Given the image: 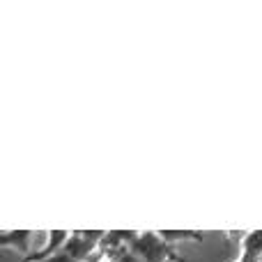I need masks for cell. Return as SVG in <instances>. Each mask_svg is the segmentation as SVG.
<instances>
[{
  "instance_id": "277c9868",
  "label": "cell",
  "mask_w": 262,
  "mask_h": 262,
  "mask_svg": "<svg viewBox=\"0 0 262 262\" xmlns=\"http://www.w3.org/2000/svg\"><path fill=\"white\" fill-rule=\"evenodd\" d=\"M239 258L246 262H260L262 260V228L260 230H249L242 237Z\"/></svg>"
},
{
  "instance_id": "5b68a950",
  "label": "cell",
  "mask_w": 262,
  "mask_h": 262,
  "mask_svg": "<svg viewBox=\"0 0 262 262\" xmlns=\"http://www.w3.org/2000/svg\"><path fill=\"white\" fill-rule=\"evenodd\" d=\"M32 235H35L32 230H3L0 232V244L12 246V249L21 251L23 255H30L28 253V246H30Z\"/></svg>"
},
{
  "instance_id": "6da1fadb",
  "label": "cell",
  "mask_w": 262,
  "mask_h": 262,
  "mask_svg": "<svg viewBox=\"0 0 262 262\" xmlns=\"http://www.w3.org/2000/svg\"><path fill=\"white\" fill-rule=\"evenodd\" d=\"M129 249L140 262H186L177 255L170 242L159 235V230H131Z\"/></svg>"
},
{
  "instance_id": "52a82bcc",
  "label": "cell",
  "mask_w": 262,
  "mask_h": 262,
  "mask_svg": "<svg viewBox=\"0 0 262 262\" xmlns=\"http://www.w3.org/2000/svg\"><path fill=\"white\" fill-rule=\"evenodd\" d=\"M118 262H140V260H138V258H136V255H134V253H131V249H129V251H127V253H124V255H122V258H120Z\"/></svg>"
},
{
  "instance_id": "7a4b0ae2",
  "label": "cell",
  "mask_w": 262,
  "mask_h": 262,
  "mask_svg": "<svg viewBox=\"0 0 262 262\" xmlns=\"http://www.w3.org/2000/svg\"><path fill=\"white\" fill-rule=\"evenodd\" d=\"M106 230H74L69 242L44 262H88L97 253Z\"/></svg>"
},
{
  "instance_id": "8992f818",
  "label": "cell",
  "mask_w": 262,
  "mask_h": 262,
  "mask_svg": "<svg viewBox=\"0 0 262 262\" xmlns=\"http://www.w3.org/2000/svg\"><path fill=\"white\" fill-rule=\"evenodd\" d=\"M159 235L166 242H180V239H193V242H203V232L198 230H159Z\"/></svg>"
},
{
  "instance_id": "ba28073f",
  "label": "cell",
  "mask_w": 262,
  "mask_h": 262,
  "mask_svg": "<svg viewBox=\"0 0 262 262\" xmlns=\"http://www.w3.org/2000/svg\"><path fill=\"white\" fill-rule=\"evenodd\" d=\"M88 262H111V260H106V258H101V255H97V253H95Z\"/></svg>"
},
{
  "instance_id": "3957f363",
  "label": "cell",
  "mask_w": 262,
  "mask_h": 262,
  "mask_svg": "<svg viewBox=\"0 0 262 262\" xmlns=\"http://www.w3.org/2000/svg\"><path fill=\"white\" fill-rule=\"evenodd\" d=\"M69 237H72L69 230H49L46 232V244L41 246L39 251H35V253L26 255L23 262H44V260H49L51 255H55L58 251H62V246L69 242Z\"/></svg>"
},
{
  "instance_id": "9c48e42d",
  "label": "cell",
  "mask_w": 262,
  "mask_h": 262,
  "mask_svg": "<svg viewBox=\"0 0 262 262\" xmlns=\"http://www.w3.org/2000/svg\"><path fill=\"white\" fill-rule=\"evenodd\" d=\"M232 262H246V260H242V258H237V260H232Z\"/></svg>"
}]
</instances>
